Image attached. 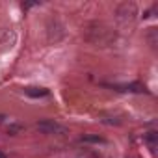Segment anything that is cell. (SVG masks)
Here are the masks:
<instances>
[{
    "label": "cell",
    "instance_id": "obj_1",
    "mask_svg": "<svg viewBox=\"0 0 158 158\" xmlns=\"http://www.w3.org/2000/svg\"><path fill=\"white\" fill-rule=\"evenodd\" d=\"M43 134H56V132H63V127H60L56 121H50V119H43V121H37L35 125Z\"/></svg>",
    "mask_w": 158,
    "mask_h": 158
},
{
    "label": "cell",
    "instance_id": "obj_2",
    "mask_svg": "<svg viewBox=\"0 0 158 158\" xmlns=\"http://www.w3.org/2000/svg\"><path fill=\"white\" fill-rule=\"evenodd\" d=\"M24 93H26L28 97L37 99V97H47V95H48V89H45V88H26Z\"/></svg>",
    "mask_w": 158,
    "mask_h": 158
},
{
    "label": "cell",
    "instance_id": "obj_4",
    "mask_svg": "<svg viewBox=\"0 0 158 158\" xmlns=\"http://www.w3.org/2000/svg\"><path fill=\"white\" fill-rule=\"evenodd\" d=\"M0 158H8V156H6V154H4L2 151H0Z\"/></svg>",
    "mask_w": 158,
    "mask_h": 158
},
{
    "label": "cell",
    "instance_id": "obj_3",
    "mask_svg": "<svg viewBox=\"0 0 158 158\" xmlns=\"http://www.w3.org/2000/svg\"><path fill=\"white\" fill-rule=\"evenodd\" d=\"M82 141H95V143H102V141H104V138H101V136H84V138H82Z\"/></svg>",
    "mask_w": 158,
    "mask_h": 158
}]
</instances>
